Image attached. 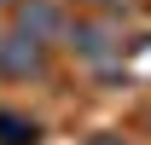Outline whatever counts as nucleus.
I'll list each match as a JSON object with an SVG mask.
<instances>
[{"mask_svg":"<svg viewBox=\"0 0 151 145\" xmlns=\"http://www.w3.org/2000/svg\"><path fill=\"white\" fill-rule=\"evenodd\" d=\"M18 23H23V35H52V29H58V12H52V0H23V6H18Z\"/></svg>","mask_w":151,"mask_h":145,"instance_id":"nucleus-3","label":"nucleus"},{"mask_svg":"<svg viewBox=\"0 0 151 145\" xmlns=\"http://www.w3.org/2000/svg\"><path fill=\"white\" fill-rule=\"evenodd\" d=\"M0 70H6V75H35V70H41V41H35V35L0 41Z\"/></svg>","mask_w":151,"mask_h":145,"instance_id":"nucleus-1","label":"nucleus"},{"mask_svg":"<svg viewBox=\"0 0 151 145\" xmlns=\"http://www.w3.org/2000/svg\"><path fill=\"white\" fill-rule=\"evenodd\" d=\"M70 47H76L81 58H87V64H99V70H105V64L116 58V41H111V29H105V23H81Z\"/></svg>","mask_w":151,"mask_h":145,"instance_id":"nucleus-2","label":"nucleus"},{"mask_svg":"<svg viewBox=\"0 0 151 145\" xmlns=\"http://www.w3.org/2000/svg\"><path fill=\"white\" fill-rule=\"evenodd\" d=\"M93 145H122V139H111V134H99V139H93Z\"/></svg>","mask_w":151,"mask_h":145,"instance_id":"nucleus-4","label":"nucleus"}]
</instances>
